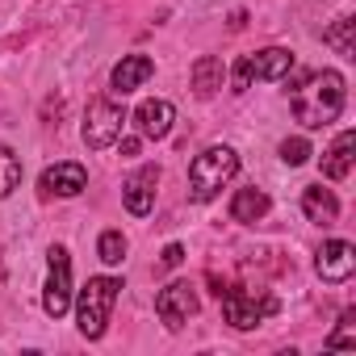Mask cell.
Returning a JSON list of instances; mask_svg holds the SVG:
<instances>
[{"instance_id":"6da1fadb","label":"cell","mask_w":356,"mask_h":356,"mask_svg":"<svg viewBox=\"0 0 356 356\" xmlns=\"http://www.w3.org/2000/svg\"><path fill=\"white\" fill-rule=\"evenodd\" d=\"M343 109V76L339 72H310L293 88V118L310 130L331 126Z\"/></svg>"},{"instance_id":"7a4b0ae2","label":"cell","mask_w":356,"mask_h":356,"mask_svg":"<svg viewBox=\"0 0 356 356\" xmlns=\"http://www.w3.org/2000/svg\"><path fill=\"white\" fill-rule=\"evenodd\" d=\"M239 172V155L231 147H206L193 163H189V197L193 202H214L218 189Z\"/></svg>"},{"instance_id":"3957f363","label":"cell","mask_w":356,"mask_h":356,"mask_svg":"<svg viewBox=\"0 0 356 356\" xmlns=\"http://www.w3.org/2000/svg\"><path fill=\"white\" fill-rule=\"evenodd\" d=\"M122 293V281L118 277H88V285L80 289V306H76V318H80V331L88 339H101L105 327H109V310Z\"/></svg>"},{"instance_id":"277c9868","label":"cell","mask_w":356,"mask_h":356,"mask_svg":"<svg viewBox=\"0 0 356 356\" xmlns=\"http://www.w3.org/2000/svg\"><path fill=\"white\" fill-rule=\"evenodd\" d=\"M122 126H126V109L118 101H92L88 105V118H84V143L92 151H105L122 138Z\"/></svg>"},{"instance_id":"5b68a950","label":"cell","mask_w":356,"mask_h":356,"mask_svg":"<svg viewBox=\"0 0 356 356\" xmlns=\"http://www.w3.org/2000/svg\"><path fill=\"white\" fill-rule=\"evenodd\" d=\"M218 302H222L227 323H231V327H239V331L256 327L264 314H273V310H277V298H256V293H248V289H218Z\"/></svg>"},{"instance_id":"8992f818","label":"cell","mask_w":356,"mask_h":356,"mask_svg":"<svg viewBox=\"0 0 356 356\" xmlns=\"http://www.w3.org/2000/svg\"><path fill=\"white\" fill-rule=\"evenodd\" d=\"M67 306H72V260L63 248H51V281L42 289V310L51 318H59V314H67Z\"/></svg>"},{"instance_id":"52a82bcc","label":"cell","mask_w":356,"mask_h":356,"mask_svg":"<svg viewBox=\"0 0 356 356\" xmlns=\"http://www.w3.org/2000/svg\"><path fill=\"white\" fill-rule=\"evenodd\" d=\"M155 314L176 331V327H185L189 323V314H197V289L189 285V281H172L168 289H159V298H155Z\"/></svg>"},{"instance_id":"ba28073f","label":"cell","mask_w":356,"mask_h":356,"mask_svg":"<svg viewBox=\"0 0 356 356\" xmlns=\"http://www.w3.org/2000/svg\"><path fill=\"white\" fill-rule=\"evenodd\" d=\"M38 189L47 197H76V193L88 189V172H84V163H55V168L42 172Z\"/></svg>"},{"instance_id":"9c48e42d","label":"cell","mask_w":356,"mask_h":356,"mask_svg":"<svg viewBox=\"0 0 356 356\" xmlns=\"http://www.w3.org/2000/svg\"><path fill=\"white\" fill-rule=\"evenodd\" d=\"M155 185H159V168L155 163H147V168H138L130 181L122 185V202H126V210L130 214H151V206H155Z\"/></svg>"},{"instance_id":"30bf717a","label":"cell","mask_w":356,"mask_h":356,"mask_svg":"<svg viewBox=\"0 0 356 356\" xmlns=\"http://www.w3.org/2000/svg\"><path fill=\"white\" fill-rule=\"evenodd\" d=\"M314 268H318V277H323V281H348V277H352V268H356V248H352V243H343V239H331V243H323V248H318Z\"/></svg>"},{"instance_id":"8fae6325","label":"cell","mask_w":356,"mask_h":356,"mask_svg":"<svg viewBox=\"0 0 356 356\" xmlns=\"http://www.w3.org/2000/svg\"><path fill=\"white\" fill-rule=\"evenodd\" d=\"M172 118H176V109L168 101H143L134 109V126H138L143 138H168L172 134Z\"/></svg>"},{"instance_id":"7c38bea8","label":"cell","mask_w":356,"mask_h":356,"mask_svg":"<svg viewBox=\"0 0 356 356\" xmlns=\"http://www.w3.org/2000/svg\"><path fill=\"white\" fill-rule=\"evenodd\" d=\"M151 72H155V63H151L147 55H126V59L113 67V92H118V97L134 92L138 84H147V80H151Z\"/></svg>"},{"instance_id":"4fadbf2b","label":"cell","mask_w":356,"mask_h":356,"mask_svg":"<svg viewBox=\"0 0 356 356\" xmlns=\"http://www.w3.org/2000/svg\"><path fill=\"white\" fill-rule=\"evenodd\" d=\"M352 151H356V134L352 130H339L331 151L323 155V176L327 181H343V176L352 172Z\"/></svg>"},{"instance_id":"5bb4252c","label":"cell","mask_w":356,"mask_h":356,"mask_svg":"<svg viewBox=\"0 0 356 356\" xmlns=\"http://www.w3.org/2000/svg\"><path fill=\"white\" fill-rule=\"evenodd\" d=\"M248 63H252V76H256V80H281V76H289L293 55L281 51V47H268V51H260V55H248Z\"/></svg>"},{"instance_id":"9a60e30c","label":"cell","mask_w":356,"mask_h":356,"mask_svg":"<svg viewBox=\"0 0 356 356\" xmlns=\"http://www.w3.org/2000/svg\"><path fill=\"white\" fill-rule=\"evenodd\" d=\"M302 210H306L310 222H335V218H339V202H335V193L323 189V185H310V189L302 193Z\"/></svg>"},{"instance_id":"2e32d148","label":"cell","mask_w":356,"mask_h":356,"mask_svg":"<svg viewBox=\"0 0 356 356\" xmlns=\"http://www.w3.org/2000/svg\"><path fill=\"white\" fill-rule=\"evenodd\" d=\"M264 214H268V193L264 189L252 185V189H239L235 193V202H231V218L235 222H260Z\"/></svg>"},{"instance_id":"e0dca14e","label":"cell","mask_w":356,"mask_h":356,"mask_svg":"<svg viewBox=\"0 0 356 356\" xmlns=\"http://www.w3.org/2000/svg\"><path fill=\"white\" fill-rule=\"evenodd\" d=\"M218 88H222V63L214 55H202L193 63V92L197 97H214Z\"/></svg>"},{"instance_id":"ac0fdd59","label":"cell","mask_w":356,"mask_h":356,"mask_svg":"<svg viewBox=\"0 0 356 356\" xmlns=\"http://www.w3.org/2000/svg\"><path fill=\"white\" fill-rule=\"evenodd\" d=\"M17 185H22V159L9 147H0V197H9Z\"/></svg>"},{"instance_id":"d6986e66","label":"cell","mask_w":356,"mask_h":356,"mask_svg":"<svg viewBox=\"0 0 356 356\" xmlns=\"http://www.w3.org/2000/svg\"><path fill=\"white\" fill-rule=\"evenodd\" d=\"M352 26H356L352 17H339L331 30H323V42H327V47H335L339 55H352V51H356V42H352Z\"/></svg>"},{"instance_id":"ffe728a7","label":"cell","mask_w":356,"mask_h":356,"mask_svg":"<svg viewBox=\"0 0 356 356\" xmlns=\"http://www.w3.org/2000/svg\"><path fill=\"white\" fill-rule=\"evenodd\" d=\"M97 256H101L105 264H122V256H126V235H122V231H105L101 243H97Z\"/></svg>"},{"instance_id":"44dd1931","label":"cell","mask_w":356,"mask_h":356,"mask_svg":"<svg viewBox=\"0 0 356 356\" xmlns=\"http://www.w3.org/2000/svg\"><path fill=\"white\" fill-rule=\"evenodd\" d=\"M281 159H285L289 168L306 163V159H310V143H306V138H285V143H281Z\"/></svg>"},{"instance_id":"7402d4cb","label":"cell","mask_w":356,"mask_h":356,"mask_svg":"<svg viewBox=\"0 0 356 356\" xmlns=\"http://www.w3.org/2000/svg\"><path fill=\"white\" fill-rule=\"evenodd\" d=\"M352 318H356V314H352V310H348V314H343V318H339V323H343V327H339V331H335V335H331V339H327V348H352V343H356V339H352Z\"/></svg>"},{"instance_id":"603a6c76","label":"cell","mask_w":356,"mask_h":356,"mask_svg":"<svg viewBox=\"0 0 356 356\" xmlns=\"http://www.w3.org/2000/svg\"><path fill=\"white\" fill-rule=\"evenodd\" d=\"M231 84H235V92H248V84H252V63H248V55L235 63V80H231Z\"/></svg>"},{"instance_id":"cb8c5ba5","label":"cell","mask_w":356,"mask_h":356,"mask_svg":"<svg viewBox=\"0 0 356 356\" xmlns=\"http://www.w3.org/2000/svg\"><path fill=\"white\" fill-rule=\"evenodd\" d=\"M181 260H185V248H181V243H168V248H163V268H176Z\"/></svg>"},{"instance_id":"d4e9b609","label":"cell","mask_w":356,"mask_h":356,"mask_svg":"<svg viewBox=\"0 0 356 356\" xmlns=\"http://www.w3.org/2000/svg\"><path fill=\"white\" fill-rule=\"evenodd\" d=\"M118 147H122V155H138V138H118Z\"/></svg>"}]
</instances>
